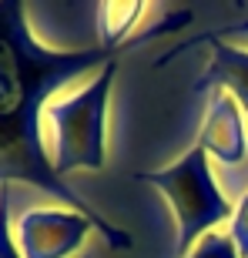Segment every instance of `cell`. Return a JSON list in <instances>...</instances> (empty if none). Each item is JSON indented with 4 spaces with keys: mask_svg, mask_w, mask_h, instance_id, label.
I'll list each match as a JSON object with an SVG mask.
<instances>
[{
    "mask_svg": "<svg viewBox=\"0 0 248 258\" xmlns=\"http://www.w3.org/2000/svg\"><path fill=\"white\" fill-rule=\"evenodd\" d=\"M117 74V57H111L91 84L74 91L71 97L50 101L47 104V124L54 134V171L57 178L74 171H104L107 168V101H111V84Z\"/></svg>",
    "mask_w": 248,
    "mask_h": 258,
    "instance_id": "obj_1",
    "label": "cell"
},
{
    "mask_svg": "<svg viewBox=\"0 0 248 258\" xmlns=\"http://www.w3.org/2000/svg\"><path fill=\"white\" fill-rule=\"evenodd\" d=\"M134 181L151 184L171 201L174 225H178V241H174L178 258H188L191 248L205 235H211L218 225L231 221V215H235L231 201L211 178L208 154L198 144H191L178 161L161 168V171H138Z\"/></svg>",
    "mask_w": 248,
    "mask_h": 258,
    "instance_id": "obj_2",
    "label": "cell"
},
{
    "mask_svg": "<svg viewBox=\"0 0 248 258\" xmlns=\"http://www.w3.org/2000/svg\"><path fill=\"white\" fill-rule=\"evenodd\" d=\"M7 181H27L34 184V188H40V191H47L50 198H57L64 201L71 211H77V215H84V218L94 221V228L104 235L114 248L128 251L131 248V238L124 235L121 228H114L107 218H101L91 205H87L84 198L77 191H71L64 184V178H57V171H54V161H44V158H34L30 151H24L14 138H10L4 127H0V184H7Z\"/></svg>",
    "mask_w": 248,
    "mask_h": 258,
    "instance_id": "obj_3",
    "label": "cell"
},
{
    "mask_svg": "<svg viewBox=\"0 0 248 258\" xmlns=\"http://www.w3.org/2000/svg\"><path fill=\"white\" fill-rule=\"evenodd\" d=\"M94 221L71 208H30L17 218L14 238L24 258H71Z\"/></svg>",
    "mask_w": 248,
    "mask_h": 258,
    "instance_id": "obj_4",
    "label": "cell"
},
{
    "mask_svg": "<svg viewBox=\"0 0 248 258\" xmlns=\"http://www.w3.org/2000/svg\"><path fill=\"white\" fill-rule=\"evenodd\" d=\"M208 44L211 54H208V67L201 71L198 84L191 87V94H205V91H225L238 101V107L248 114V50L245 47H235V44H225L218 37H208V34H198L191 37L184 47H174L168 57H161L154 67H164L174 54H181L188 47H201Z\"/></svg>",
    "mask_w": 248,
    "mask_h": 258,
    "instance_id": "obj_5",
    "label": "cell"
},
{
    "mask_svg": "<svg viewBox=\"0 0 248 258\" xmlns=\"http://www.w3.org/2000/svg\"><path fill=\"white\" fill-rule=\"evenodd\" d=\"M198 148L221 164H238L245 158V117H241V107L231 94H225V91L211 94L208 107H205V121H201Z\"/></svg>",
    "mask_w": 248,
    "mask_h": 258,
    "instance_id": "obj_6",
    "label": "cell"
},
{
    "mask_svg": "<svg viewBox=\"0 0 248 258\" xmlns=\"http://www.w3.org/2000/svg\"><path fill=\"white\" fill-rule=\"evenodd\" d=\"M144 14L141 0H104L97 7V47L107 54H121L124 47H131V30L138 27V20Z\"/></svg>",
    "mask_w": 248,
    "mask_h": 258,
    "instance_id": "obj_7",
    "label": "cell"
},
{
    "mask_svg": "<svg viewBox=\"0 0 248 258\" xmlns=\"http://www.w3.org/2000/svg\"><path fill=\"white\" fill-rule=\"evenodd\" d=\"M0 258H24L14 238V225H10V188L0 184Z\"/></svg>",
    "mask_w": 248,
    "mask_h": 258,
    "instance_id": "obj_8",
    "label": "cell"
},
{
    "mask_svg": "<svg viewBox=\"0 0 248 258\" xmlns=\"http://www.w3.org/2000/svg\"><path fill=\"white\" fill-rule=\"evenodd\" d=\"M188 258H238V251H235V241H231L228 235L211 231V235H205V238L191 248Z\"/></svg>",
    "mask_w": 248,
    "mask_h": 258,
    "instance_id": "obj_9",
    "label": "cell"
},
{
    "mask_svg": "<svg viewBox=\"0 0 248 258\" xmlns=\"http://www.w3.org/2000/svg\"><path fill=\"white\" fill-rule=\"evenodd\" d=\"M228 238L235 241L238 258H248V191L241 195V201L235 205V215L228 221Z\"/></svg>",
    "mask_w": 248,
    "mask_h": 258,
    "instance_id": "obj_10",
    "label": "cell"
},
{
    "mask_svg": "<svg viewBox=\"0 0 248 258\" xmlns=\"http://www.w3.org/2000/svg\"><path fill=\"white\" fill-rule=\"evenodd\" d=\"M238 34H248V20H245V24H235V27H228V30H208V37H218V40L238 37Z\"/></svg>",
    "mask_w": 248,
    "mask_h": 258,
    "instance_id": "obj_11",
    "label": "cell"
}]
</instances>
